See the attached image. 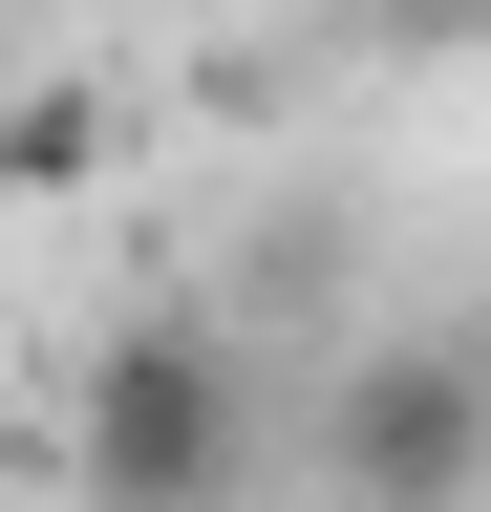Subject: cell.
<instances>
[{
    "label": "cell",
    "instance_id": "1",
    "mask_svg": "<svg viewBox=\"0 0 491 512\" xmlns=\"http://www.w3.org/2000/svg\"><path fill=\"white\" fill-rule=\"evenodd\" d=\"M257 448H278V406H257V363L214 342V320H107L86 342V384H65V512H235L257 491Z\"/></svg>",
    "mask_w": 491,
    "mask_h": 512
},
{
    "label": "cell",
    "instance_id": "2",
    "mask_svg": "<svg viewBox=\"0 0 491 512\" xmlns=\"http://www.w3.org/2000/svg\"><path fill=\"white\" fill-rule=\"evenodd\" d=\"M321 470L342 512H491V342H363L321 384Z\"/></svg>",
    "mask_w": 491,
    "mask_h": 512
},
{
    "label": "cell",
    "instance_id": "3",
    "mask_svg": "<svg viewBox=\"0 0 491 512\" xmlns=\"http://www.w3.org/2000/svg\"><path fill=\"white\" fill-rule=\"evenodd\" d=\"M107 171V86H22L0 107V192H86Z\"/></svg>",
    "mask_w": 491,
    "mask_h": 512
},
{
    "label": "cell",
    "instance_id": "4",
    "mask_svg": "<svg viewBox=\"0 0 491 512\" xmlns=\"http://www.w3.org/2000/svg\"><path fill=\"white\" fill-rule=\"evenodd\" d=\"M363 22H385L406 64H449V43H491V0H363Z\"/></svg>",
    "mask_w": 491,
    "mask_h": 512
}]
</instances>
